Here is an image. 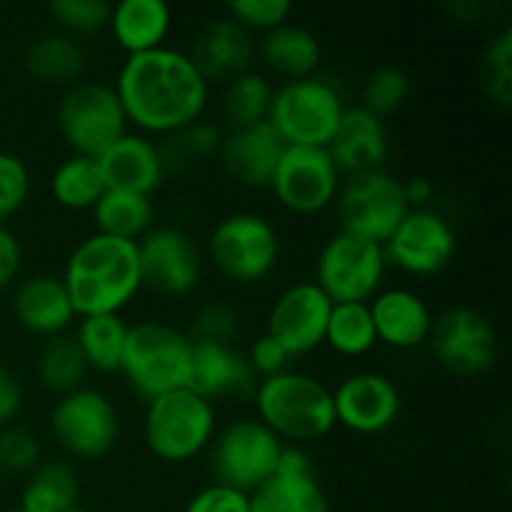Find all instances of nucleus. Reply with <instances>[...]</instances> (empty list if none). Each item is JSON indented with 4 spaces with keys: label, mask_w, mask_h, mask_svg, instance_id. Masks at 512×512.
<instances>
[{
    "label": "nucleus",
    "mask_w": 512,
    "mask_h": 512,
    "mask_svg": "<svg viewBox=\"0 0 512 512\" xmlns=\"http://www.w3.org/2000/svg\"><path fill=\"white\" fill-rule=\"evenodd\" d=\"M113 90L128 123L148 138H165L203 120L210 100V85L190 55L168 45L125 58Z\"/></svg>",
    "instance_id": "obj_1"
},
{
    "label": "nucleus",
    "mask_w": 512,
    "mask_h": 512,
    "mask_svg": "<svg viewBox=\"0 0 512 512\" xmlns=\"http://www.w3.org/2000/svg\"><path fill=\"white\" fill-rule=\"evenodd\" d=\"M63 283L75 315H123L143 290L138 243L93 233L80 240L68 255Z\"/></svg>",
    "instance_id": "obj_2"
},
{
    "label": "nucleus",
    "mask_w": 512,
    "mask_h": 512,
    "mask_svg": "<svg viewBox=\"0 0 512 512\" xmlns=\"http://www.w3.org/2000/svg\"><path fill=\"white\" fill-rule=\"evenodd\" d=\"M258 420L285 445H303L333 433V390L315 375L285 370L258 380L253 390Z\"/></svg>",
    "instance_id": "obj_3"
},
{
    "label": "nucleus",
    "mask_w": 512,
    "mask_h": 512,
    "mask_svg": "<svg viewBox=\"0 0 512 512\" xmlns=\"http://www.w3.org/2000/svg\"><path fill=\"white\" fill-rule=\"evenodd\" d=\"M120 375L145 403L190 388L193 340L163 320H138L128 328Z\"/></svg>",
    "instance_id": "obj_4"
},
{
    "label": "nucleus",
    "mask_w": 512,
    "mask_h": 512,
    "mask_svg": "<svg viewBox=\"0 0 512 512\" xmlns=\"http://www.w3.org/2000/svg\"><path fill=\"white\" fill-rule=\"evenodd\" d=\"M218 433L215 403L183 388L150 400L143 418V440L163 463H188L208 453Z\"/></svg>",
    "instance_id": "obj_5"
},
{
    "label": "nucleus",
    "mask_w": 512,
    "mask_h": 512,
    "mask_svg": "<svg viewBox=\"0 0 512 512\" xmlns=\"http://www.w3.org/2000/svg\"><path fill=\"white\" fill-rule=\"evenodd\" d=\"M345 108L348 105L338 85L320 75H310L275 88L268 123L285 145L328 148Z\"/></svg>",
    "instance_id": "obj_6"
},
{
    "label": "nucleus",
    "mask_w": 512,
    "mask_h": 512,
    "mask_svg": "<svg viewBox=\"0 0 512 512\" xmlns=\"http://www.w3.org/2000/svg\"><path fill=\"white\" fill-rule=\"evenodd\" d=\"M60 138L73 155L100 158L130 130L125 110L113 85L100 80H78L60 95L55 110Z\"/></svg>",
    "instance_id": "obj_7"
},
{
    "label": "nucleus",
    "mask_w": 512,
    "mask_h": 512,
    "mask_svg": "<svg viewBox=\"0 0 512 512\" xmlns=\"http://www.w3.org/2000/svg\"><path fill=\"white\" fill-rule=\"evenodd\" d=\"M285 443L258 418L233 420L215 433L208 448L213 483L253 495L278 473Z\"/></svg>",
    "instance_id": "obj_8"
},
{
    "label": "nucleus",
    "mask_w": 512,
    "mask_h": 512,
    "mask_svg": "<svg viewBox=\"0 0 512 512\" xmlns=\"http://www.w3.org/2000/svg\"><path fill=\"white\" fill-rule=\"evenodd\" d=\"M208 258L230 283H260L278 265L280 235L263 215L248 210L230 213L210 230Z\"/></svg>",
    "instance_id": "obj_9"
},
{
    "label": "nucleus",
    "mask_w": 512,
    "mask_h": 512,
    "mask_svg": "<svg viewBox=\"0 0 512 512\" xmlns=\"http://www.w3.org/2000/svg\"><path fill=\"white\" fill-rule=\"evenodd\" d=\"M333 210L338 233L385 245L410 208L405 203L403 183L388 170H373L345 178L335 195Z\"/></svg>",
    "instance_id": "obj_10"
},
{
    "label": "nucleus",
    "mask_w": 512,
    "mask_h": 512,
    "mask_svg": "<svg viewBox=\"0 0 512 512\" xmlns=\"http://www.w3.org/2000/svg\"><path fill=\"white\" fill-rule=\"evenodd\" d=\"M48 428L65 455L100 460L118 443V408L105 393L83 385L55 400L48 415Z\"/></svg>",
    "instance_id": "obj_11"
},
{
    "label": "nucleus",
    "mask_w": 512,
    "mask_h": 512,
    "mask_svg": "<svg viewBox=\"0 0 512 512\" xmlns=\"http://www.w3.org/2000/svg\"><path fill=\"white\" fill-rule=\"evenodd\" d=\"M388 270L383 245L365 243L345 233L325 240L315 260V285L330 303H370Z\"/></svg>",
    "instance_id": "obj_12"
},
{
    "label": "nucleus",
    "mask_w": 512,
    "mask_h": 512,
    "mask_svg": "<svg viewBox=\"0 0 512 512\" xmlns=\"http://www.w3.org/2000/svg\"><path fill=\"white\" fill-rule=\"evenodd\" d=\"M428 345L440 368L460 378L485 375L498 360V330L493 320L470 305H455L435 315Z\"/></svg>",
    "instance_id": "obj_13"
},
{
    "label": "nucleus",
    "mask_w": 512,
    "mask_h": 512,
    "mask_svg": "<svg viewBox=\"0 0 512 512\" xmlns=\"http://www.w3.org/2000/svg\"><path fill=\"white\" fill-rule=\"evenodd\" d=\"M343 175L325 148L285 145L278 160L270 193L293 215H318L333 208Z\"/></svg>",
    "instance_id": "obj_14"
},
{
    "label": "nucleus",
    "mask_w": 512,
    "mask_h": 512,
    "mask_svg": "<svg viewBox=\"0 0 512 512\" xmlns=\"http://www.w3.org/2000/svg\"><path fill=\"white\" fill-rule=\"evenodd\" d=\"M140 283L160 298H183L203 278V253L198 243L175 225H155L138 240Z\"/></svg>",
    "instance_id": "obj_15"
},
{
    "label": "nucleus",
    "mask_w": 512,
    "mask_h": 512,
    "mask_svg": "<svg viewBox=\"0 0 512 512\" xmlns=\"http://www.w3.org/2000/svg\"><path fill=\"white\" fill-rule=\"evenodd\" d=\"M388 265L415 275L430 278L438 275L453 263L458 253V235L448 218L433 208L408 210L388 243L383 245Z\"/></svg>",
    "instance_id": "obj_16"
},
{
    "label": "nucleus",
    "mask_w": 512,
    "mask_h": 512,
    "mask_svg": "<svg viewBox=\"0 0 512 512\" xmlns=\"http://www.w3.org/2000/svg\"><path fill=\"white\" fill-rule=\"evenodd\" d=\"M335 423L355 435H380L393 428L403 410V398L393 380L378 370H358L333 390Z\"/></svg>",
    "instance_id": "obj_17"
},
{
    "label": "nucleus",
    "mask_w": 512,
    "mask_h": 512,
    "mask_svg": "<svg viewBox=\"0 0 512 512\" xmlns=\"http://www.w3.org/2000/svg\"><path fill=\"white\" fill-rule=\"evenodd\" d=\"M330 310H333V303L328 295L313 280H300V283L288 285L273 300L265 333L280 340L293 358H300L325 345Z\"/></svg>",
    "instance_id": "obj_18"
},
{
    "label": "nucleus",
    "mask_w": 512,
    "mask_h": 512,
    "mask_svg": "<svg viewBox=\"0 0 512 512\" xmlns=\"http://www.w3.org/2000/svg\"><path fill=\"white\" fill-rule=\"evenodd\" d=\"M250 512H333L303 448L285 445L278 473L250 495Z\"/></svg>",
    "instance_id": "obj_19"
},
{
    "label": "nucleus",
    "mask_w": 512,
    "mask_h": 512,
    "mask_svg": "<svg viewBox=\"0 0 512 512\" xmlns=\"http://www.w3.org/2000/svg\"><path fill=\"white\" fill-rule=\"evenodd\" d=\"M258 43L230 15L210 20L195 35L188 55L208 85H225L250 70Z\"/></svg>",
    "instance_id": "obj_20"
},
{
    "label": "nucleus",
    "mask_w": 512,
    "mask_h": 512,
    "mask_svg": "<svg viewBox=\"0 0 512 512\" xmlns=\"http://www.w3.org/2000/svg\"><path fill=\"white\" fill-rule=\"evenodd\" d=\"M285 143L275 133L273 125L265 123L250 128L223 130L218 160L223 173L235 185L250 190H268Z\"/></svg>",
    "instance_id": "obj_21"
},
{
    "label": "nucleus",
    "mask_w": 512,
    "mask_h": 512,
    "mask_svg": "<svg viewBox=\"0 0 512 512\" xmlns=\"http://www.w3.org/2000/svg\"><path fill=\"white\" fill-rule=\"evenodd\" d=\"M325 150L345 178L385 170V160L390 155L388 125L360 105L345 108L343 120Z\"/></svg>",
    "instance_id": "obj_22"
},
{
    "label": "nucleus",
    "mask_w": 512,
    "mask_h": 512,
    "mask_svg": "<svg viewBox=\"0 0 512 512\" xmlns=\"http://www.w3.org/2000/svg\"><path fill=\"white\" fill-rule=\"evenodd\" d=\"M13 315L25 333L43 340L70 333L78 320L63 278L50 273L20 280L13 293Z\"/></svg>",
    "instance_id": "obj_23"
},
{
    "label": "nucleus",
    "mask_w": 512,
    "mask_h": 512,
    "mask_svg": "<svg viewBox=\"0 0 512 512\" xmlns=\"http://www.w3.org/2000/svg\"><path fill=\"white\" fill-rule=\"evenodd\" d=\"M378 343L393 350H415L428 343L433 318L428 303L410 288H385L368 303Z\"/></svg>",
    "instance_id": "obj_24"
},
{
    "label": "nucleus",
    "mask_w": 512,
    "mask_h": 512,
    "mask_svg": "<svg viewBox=\"0 0 512 512\" xmlns=\"http://www.w3.org/2000/svg\"><path fill=\"white\" fill-rule=\"evenodd\" d=\"M258 378L243 350L235 345L193 343V375L190 390L215 403L220 398L253 395Z\"/></svg>",
    "instance_id": "obj_25"
},
{
    "label": "nucleus",
    "mask_w": 512,
    "mask_h": 512,
    "mask_svg": "<svg viewBox=\"0 0 512 512\" xmlns=\"http://www.w3.org/2000/svg\"><path fill=\"white\" fill-rule=\"evenodd\" d=\"M108 188L153 195L163 185L165 168L158 143L143 133H125L98 158Z\"/></svg>",
    "instance_id": "obj_26"
},
{
    "label": "nucleus",
    "mask_w": 512,
    "mask_h": 512,
    "mask_svg": "<svg viewBox=\"0 0 512 512\" xmlns=\"http://www.w3.org/2000/svg\"><path fill=\"white\" fill-rule=\"evenodd\" d=\"M108 28L130 58L163 48L173 28V13L163 0H120L110 10Z\"/></svg>",
    "instance_id": "obj_27"
},
{
    "label": "nucleus",
    "mask_w": 512,
    "mask_h": 512,
    "mask_svg": "<svg viewBox=\"0 0 512 512\" xmlns=\"http://www.w3.org/2000/svg\"><path fill=\"white\" fill-rule=\"evenodd\" d=\"M258 53L275 75L285 78V83L315 75L323 60L320 40L308 28L295 23H285L265 33L258 43Z\"/></svg>",
    "instance_id": "obj_28"
},
{
    "label": "nucleus",
    "mask_w": 512,
    "mask_h": 512,
    "mask_svg": "<svg viewBox=\"0 0 512 512\" xmlns=\"http://www.w3.org/2000/svg\"><path fill=\"white\" fill-rule=\"evenodd\" d=\"M85 60L88 58H85L80 40L70 38L60 30H48V33L38 35L23 55L30 78L43 85H65V88L78 83L85 70Z\"/></svg>",
    "instance_id": "obj_29"
},
{
    "label": "nucleus",
    "mask_w": 512,
    "mask_h": 512,
    "mask_svg": "<svg viewBox=\"0 0 512 512\" xmlns=\"http://www.w3.org/2000/svg\"><path fill=\"white\" fill-rule=\"evenodd\" d=\"M90 215H93L95 233L130 240V243H138L155 228L153 195L133 193V190L108 188L93 205Z\"/></svg>",
    "instance_id": "obj_30"
},
{
    "label": "nucleus",
    "mask_w": 512,
    "mask_h": 512,
    "mask_svg": "<svg viewBox=\"0 0 512 512\" xmlns=\"http://www.w3.org/2000/svg\"><path fill=\"white\" fill-rule=\"evenodd\" d=\"M80 505L78 473L65 460H40L30 470L20 493V510L25 512H68Z\"/></svg>",
    "instance_id": "obj_31"
},
{
    "label": "nucleus",
    "mask_w": 512,
    "mask_h": 512,
    "mask_svg": "<svg viewBox=\"0 0 512 512\" xmlns=\"http://www.w3.org/2000/svg\"><path fill=\"white\" fill-rule=\"evenodd\" d=\"M130 323L123 315H90L75 320L73 338L83 353L88 370L95 373H120Z\"/></svg>",
    "instance_id": "obj_32"
},
{
    "label": "nucleus",
    "mask_w": 512,
    "mask_h": 512,
    "mask_svg": "<svg viewBox=\"0 0 512 512\" xmlns=\"http://www.w3.org/2000/svg\"><path fill=\"white\" fill-rule=\"evenodd\" d=\"M275 85L270 78L258 70H245L238 78L223 85L220 95V118L225 130L250 128L268 120L270 103H273Z\"/></svg>",
    "instance_id": "obj_33"
},
{
    "label": "nucleus",
    "mask_w": 512,
    "mask_h": 512,
    "mask_svg": "<svg viewBox=\"0 0 512 512\" xmlns=\"http://www.w3.org/2000/svg\"><path fill=\"white\" fill-rule=\"evenodd\" d=\"M108 190L98 158L70 153L50 175V195L65 210H93L100 195Z\"/></svg>",
    "instance_id": "obj_34"
},
{
    "label": "nucleus",
    "mask_w": 512,
    "mask_h": 512,
    "mask_svg": "<svg viewBox=\"0 0 512 512\" xmlns=\"http://www.w3.org/2000/svg\"><path fill=\"white\" fill-rule=\"evenodd\" d=\"M35 373H38V383L48 393L58 395V398L83 388L90 370L83 353H80L78 343H75L73 333H63L43 340Z\"/></svg>",
    "instance_id": "obj_35"
},
{
    "label": "nucleus",
    "mask_w": 512,
    "mask_h": 512,
    "mask_svg": "<svg viewBox=\"0 0 512 512\" xmlns=\"http://www.w3.org/2000/svg\"><path fill=\"white\" fill-rule=\"evenodd\" d=\"M220 140H223V128L205 118L195 120L188 128L175 130V133L160 138L158 150L165 175L190 170L193 165L205 163L210 158H218Z\"/></svg>",
    "instance_id": "obj_36"
},
{
    "label": "nucleus",
    "mask_w": 512,
    "mask_h": 512,
    "mask_svg": "<svg viewBox=\"0 0 512 512\" xmlns=\"http://www.w3.org/2000/svg\"><path fill=\"white\" fill-rule=\"evenodd\" d=\"M325 345L343 358H363L378 345L368 303H333Z\"/></svg>",
    "instance_id": "obj_37"
},
{
    "label": "nucleus",
    "mask_w": 512,
    "mask_h": 512,
    "mask_svg": "<svg viewBox=\"0 0 512 512\" xmlns=\"http://www.w3.org/2000/svg\"><path fill=\"white\" fill-rule=\"evenodd\" d=\"M410 90H413V83H410V75L403 68L383 65V68H375L365 78L363 93H360V108L370 110V113L385 120L408 103Z\"/></svg>",
    "instance_id": "obj_38"
},
{
    "label": "nucleus",
    "mask_w": 512,
    "mask_h": 512,
    "mask_svg": "<svg viewBox=\"0 0 512 512\" xmlns=\"http://www.w3.org/2000/svg\"><path fill=\"white\" fill-rule=\"evenodd\" d=\"M240 313L235 305L225 300H210L195 310L190 328L185 330L193 343H213V345H235L240 333Z\"/></svg>",
    "instance_id": "obj_39"
},
{
    "label": "nucleus",
    "mask_w": 512,
    "mask_h": 512,
    "mask_svg": "<svg viewBox=\"0 0 512 512\" xmlns=\"http://www.w3.org/2000/svg\"><path fill=\"white\" fill-rule=\"evenodd\" d=\"M110 10L113 5L105 0H53L48 5L58 30L70 38H83L108 28Z\"/></svg>",
    "instance_id": "obj_40"
},
{
    "label": "nucleus",
    "mask_w": 512,
    "mask_h": 512,
    "mask_svg": "<svg viewBox=\"0 0 512 512\" xmlns=\"http://www.w3.org/2000/svg\"><path fill=\"white\" fill-rule=\"evenodd\" d=\"M485 88L493 103L510 108L512 100V30L503 28L488 43L483 55Z\"/></svg>",
    "instance_id": "obj_41"
},
{
    "label": "nucleus",
    "mask_w": 512,
    "mask_h": 512,
    "mask_svg": "<svg viewBox=\"0 0 512 512\" xmlns=\"http://www.w3.org/2000/svg\"><path fill=\"white\" fill-rule=\"evenodd\" d=\"M293 3L290 0H233L228 13L235 23L243 25L248 33H270L280 25L290 23Z\"/></svg>",
    "instance_id": "obj_42"
},
{
    "label": "nucleus",
    "mask_w": 512,
    "mask_h": 512,
    "mask_svg": "<svg viewBox=\"0 0 512 512\" xmlns=\"http://www.w3.org/2000/svg\"><path fill=\"white\" fill-rule=\"evenodd\" d=\"M30 195V170L20 155L0 150V225L20 213Z\"/></svg>",
    "instance_id": "obj_43"
},
{
    "label": "nucleus",
    "mask_w": 512,
    "mask_h": 512,
    "mask_svg": "<svg viewBox=\"0 0 512 512\" xmlns=\"http://www.w3.org/2000/svg\"><path fill=\"white\" fill-rule=\"evenodd\" d=\"M40 460H43V448H40L38 435L20 425H8L0 430V465L5 475H28L30 470L38 468Z\"/></svg>",
    "instance_id": "obj_44"
},
{
    "label": "nucleus",
    "mask_w": 512,
    "mask_h": 512,
    "mask_svg": "<svg viewBox=\"0 0 512 512\" xmlns=\"http://www.w3.org/2000/svg\"><path fill=\"white\" fill-rule=\"evenodd\" d=\"M245 358H248L250 368H253L255 378L258 380L285 373V370H290V363L295 360L293 355L285 350V345L280 343V340H275L270 333H260L258 338L253 340L248 353H245Z\"/></svg>",
    "instance_id": "obj_45"
},
{
    "label": "nucleus",
    "mask_w": 512,
    "mask_h": 512,
    "mask_svg": "<svg viewBox=\"0 0 512 512\" xmlns=\"http://www.w3.org/2000/svg\"><path fill=\"white\" fill-rule=\"evenodd\" d=\"M185 512H250V495L230 485L210 483L188 500Z\"/></svg>",
    "instance_id": "obj_46"
},
{
    "label": "nucleus",
    "mask_w": 512,
    "mask_h": 512,
    "mask_svg": "<svg viewBox=\"0 0 512 512\" xmlns=\"http://www.w3.org/2000/svg\"><path fill=\"white\" fill-rule=\"evenodd\" d=\"M23 383L10 365L0 363V430L15 425V418L23 410Z\"/></svg>",
    "instance_id": "obj_47"
},
{
    "label": "nucleus",
    "mask_w": 512,
    "mask_h": 512,
    "mask_svg": "<svg viewBox=\"0 0 512 512\" xmlns=\"http://www.w3.org/2000/svg\"><path fill=\"white\" fill-rule=\"evenodd\" d=\"M20 265H23V248H20L18 235L8 225H0V290L13 285Z\"/></svg>",
    "instance_id": "obj_48"
},
{
    "label": "nucleus",
    "mask_w": 512,
    "mask_h": 512,
    "mask_svg": "<svg viewBox=\"0 0 512 512\" xmlns=\"http://www.w3.org/2000/svg\"><path fill=\"white\" fill-rule=\"evenodd\" d=\"M400 183H403L405 203H408L410 210L428 208L430 200H433V195H435L433 180L425 178V175H415V178L400 180Z\"/></svg>",
    "instance_id": "obj_49"
},
{
    "label": "nucleus",
    "mask_w": 512,
    "mask_h": 512,
    "mask_svg": "<svg viewBox=\"0 0 512 512\" xmlns=\"http://www.w3.org/2000/svg\"><path fill=\"white\" fill-rule=\"evenodd\" d=\"M68 512H93V510H88V508H83V505H75V508H70Z\"/></svg>",
    "instance_id": "obj_50"
},
{
    "label": "nucleus",
    "mask_w": 512,
    "mask_h": 512,
    "mask_svg": "<svg viewBox=\"0 0 512 512\" xmlns=\"http://www.w3.org/2000/svg\"><path fill=\"white\" fill-rule=\"evenodd\" d=\"M5 512H25V510H20V508H10V510H5Z\"/></svg>",
    "instance_id": "obj_51"
},
{
    "label": "nucleus",
    "mask_w": 512,
    "mask_h": 512,
    "mask_svg": "<svg viewBox=\"0 0 512 512\" xmlns=\"http://www.w3.org/2000/svg\"><path fill=\"white\" fill-rule=\"evenodd\" d=\"M3 475H5V470H3V465H0V478H3Z\"/></svg>",
    "instance_id": "obj_52"
}]
</instances>
